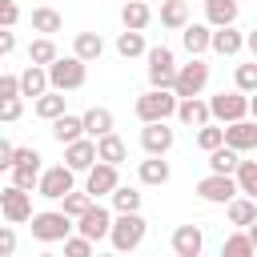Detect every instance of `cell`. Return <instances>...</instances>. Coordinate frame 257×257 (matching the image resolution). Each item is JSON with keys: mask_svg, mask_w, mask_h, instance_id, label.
<instances>
[{"mask_svg": "<svg viewBox=\"0 0 257 257\" xmlns=\"http://www.w3.org/2000/svg\"><path fill=\"white\" fill-rule=\"evenodd\" d=\"M249 116L257 120V92H249Z\"/></svg>", "mask_w": 257, "mask_h": 257, "instance_id": "f5cc1de1", "label": "cell"}, {"mask_svg": "<svg viewBox=\"0 0 257 257\" xmlns=\"http://www.w3.org/2000/svg\"><path fill=\"white\" fill-rule=\"evenodd\" d=\"M0 217L12 221V225H28V217H32V193L20 189V185L0 189Z\"/></svg>", "mask_w": 257, "mask_h": 257, "instance_id": "8fae6325", "label": "cell"}, {"mask_svg": "<svg viewBox=\"0 0 257 257\" xmlns=\"http://www.w3.org/2000/svg\"><path fill=\"white\" fill-rule=\"evenodd\" d=\"M12 149H16V145L0 137V173H8V169H12Z\"/></svg>", "mask_w": 257, "mask_h": 257, "instance_id": "c3c4849f", "label": "cell"}, {"mask_svg": "<svg viewBox=\"0 0 257 257\" xmlns=\"http://www.w3.org/2000/svg\"><path fill=\"white\" fill-rule=\"evenodd\" d=\"M145 32H137V28H124V32H116V52L124 56V60H133V56H145Z\"/></svg>", "mask_w": 257, "mask_h": 257, "instance_id": "1f68e13d", "label": "cell"}, {"mask_svg": "<svg viewBox=\"0 0 257 257\" xmlns=\"http://www.w3.org/2000/svg\"><path fill=\"white\" fill-rule=\"evenodd\" d=\"M32 112L40 116V120H52V116H60V112H68V96L60 92V88H44L36 100H32Z\"/></svg>", "mask_w": 257, "mask_h": 257, "instance_id": "d6986e66", "label": "cell"}, {"mask_svg": "<svg viewBox=\"0 0 257 257\" xmlns=\"http://www.w3.org/2000/svg\"><path fill=\"white\" fill-rule=\"evenodd\" d=\"M72 52H76L84 64L100 60V56H104V40H100V32H76V36H72Z\"/></svg>", "mask_w": 257, "mask_h": 257, "instance_id": "83f0119b", "label": "cell"}, {"mask_svg": "<svg viewBox=\"0 0 257 257\" xmlns=\"http://www.w3.org/2000/svg\"><path fill=\"white\" fill-rule=\"evenodd\" d=\"M145 76H149V88H173V76H177L173 48H165V44L145 48Z\"/></svg>", "mask_w": 257, "mask_h": 257, "instance_id": "5b68a950", "label": "cell"}, {"mask_svg": "<svg viewBox=\"0 0 257 257\" xmlns=\"http://www.w3.org/2000/svg\"><path fill=\"white\" fill-rule=\"evenodd\" d=\"M68 189H76V173L68 165H52V169H40V181H36V193L44 201H60Z\"/></svg>", "mask_w": 257, "mask_h": 257, "instance_id": "30bf717a", "label": "cell"}, {"mask_svg": "<svg viewBox=\"0 0 257 257\" xmlns=\"http://www.w3.org/2000/svg\"><path fill=\"white\" fill-rule=\"evenodd\" d=\"M12 253H16V229L8 221V225H0V257H12Z\"/></svg>", "mask_w": 257, "mask_h": 257, "instance_id": "bcb514c9", "label": "cell"}, {"mask_svg": "<svg viewBox=\"0 0 257 257\" xmlns=\"http://www.w3.org/2000/svg\"><path fill=\"white\" fill-rule=\"evenodd\" d=\"M185 128H197V124H205V120H213L209 116V100H201V96H181L177 100V112H173Z\"/></svg>", "mask_w": 257, "mask_h": 257, "instance_id": "ac0fdd59", "label": "cell"}, {"mask_svg": "<svg viewBox=\"0 0 257 257\" xmlns=\"http://www.w3.org/2000/svg\"><path fill=\"white\" fill-rule=\"evenodd\" d=\"M197 197L209 201V205H225V201H233V197H237V181H233V173H209V177H201V181H197Z\"/></svg>", "mask_w": 257, "mask_h": 257, "instance_id": "7c38bea8", "label": "cell"}, {"mask_svg": "<svg viewBox=\"0 0 257 257\" xmlns=\"http://www.w3.org/2000/svg\"><path fill=\"white\" fill-rule=\"evenodd\" d=\"M84 80H88V64H84L76 52H68V56H56V60L48 64V88L72 92V88H80Z\"/></svg>", "mask_w": 257, "mask_h": 257, "instance_id": "3957f363", "label": "cell"}, {"mask_svg": "<svg viewBox=\"0 0 257 257\" xmlns=\"http://www.w3.org/2000/svg\"><path fill=\"white\" fill-rule=\"evenodd\" d=\"M217 145H225V124H217V120H205V124H197V149H217Z\"/></svg>", "mask_w": 257, "mask_h": 257, "instance_id": "74e56055", "label": "cell"}, {"mask_svg": "<svg viewBox=\"0 0 257 257\" xmlns=\"http://www.w3.org/2000/svg\"><path fill=\"white\" fill-rule=\"evenodd\" d=\"M76 137H84V124H80L76 112L52 116V141H56V145H68V141H76Z\"/></svg>", "mask_w": 257, "mask_h": 257, "instance_id": "f546056e", "label": "cell"}, {"mask_svg": "<svg viewBox=\"0 0 257 257\" xmlns=\"http://www.w3.org/2000/svg\"><path fill=\"white\" fill-rule=\"evenodd\" d=\"M72 225H76V233H84V237H88L92 245H100V241H108L112 209H108V205H100V201H92V205H88V209H84V213H80V217H76Z\"/></svg>", "mask_w": 257, "mask_h": 257, "instance_id": "9c48e42d", "label": "cell"}, {"mask_svg": "<svg viewBox=\"0 0 257 257\" xmlns=\"http://www.w3.org/2000/svg\"><path fill=\"white\" fill-rule=\"evenodd\" d=\"M161 24L181 32L189 24V0H161Z\"/></svg>", "mask_w": 257, "mask_h": 257, "instance_id": "4dcf8cb0", "label": "cell"}, {"mask_svg": "<svg viewBox=\"0 0 257 257\" xmlns=\"http://www.w3.org/2000/svg\"><path fill=\"white\" fill-rule=\"evenodd\" d=\"M96 161L124 165V161H128V145H124L116 133H104V137H96Z\"/></svg>", "mask_w": 257, "mask_h": 257, "instance_id": "cb8c5ba5", "label": "cell"}, {"mask_svg": "<svg viewBox=\"0 0 257 257\" xmlns=\"http://www.w3.org/2000/svg\"><path fill=\"white\" fill-rule=\"evenodd\" d=\"M0 96H20V76L0 72Z\"/></svg>", "mask_w": 257, "mask_h": 257, "instance_id": "7dc6e473", "label": "cell"}, {"mask_svg": "<svg viewBox=\"0 0 257 257\" xmlns=\"http://www.w3.org/2000/svg\"><path fill=\"white\" fill-rule=\"evenodd\" d=\"M8 173H12V185H20V189L36 193V181H40V165H12Z\"/></svg>", "mask_w": 257, "mask_h": 257, "instance_id": "60d3db41", "label": "cell"}, {"mask_svg": "<svg viewBox=\"0 0 257 257\" xmlns=\"http://www.w3.org/2000/svg\"><path fill=\"white\" fill-rule=\"evenodd\" d=\"M108 205H112V213H137L141 209V193L133 185H116L108 193Z\"/></svg>", "mask_w": 257, "mask_h": 257, "instance_id": "d6a6232c", "label": "cell"}, {"mask_svg": "<svg viewBox=\"0 0 257 257\" xmlns=\"http://www.w3.org/2000/svg\"><path fill=\"white\" fill-rule=\"evenodd\" d=\"M137 177H141V185H165V181L173 177V169H169V161H165V157L145 153V161L137 165Z\"/></svg>", "mask_w": 257, "mask_h": 257, "instance_id": "44dd1931", "label": "cell"}, {"mask_svg": "<svg viewBox=\"0 0 257 257\" xmlns=\"http://www.w3.org/2000/svg\"><path fill=\"white\" fill-rule=\"evenodd\" d=\"M205 4V24L221 28V24H237V0H201Z\"/></svg>", "mask_w": 257, "mask_h": 257, "instance_id": "d4e9b609", "label": "cell"}, {"mask_svg": "<svg viewBox=\"0 0 257 257\" xmlns=\"http://www.w3.org/2000/svg\"><path fill=\"white\" fill-rule=\"evenodd\" d=\"M56 56H60V52H56V40H52V36H36V40L28 44V60H32V64H44V68H48Z\"/></svg>", "mask_w": 257, "mask_h": 257, "instance_id": "8d00e7d4", "label": "cell"}, {"mask_svg": "<svg viewBox=\"0 0 257 257\" xmlns=\"http://www.w3.org/2000/svg\"><path fill=\"white\" fill-rule=\"evenodd\" d=\"M169 245H173L177 257H201V249H205V233H201V225H177L173 237H169Z\"/></svg>", "mask_w": 257, "mask_h": 257, "instance_id": "9a60e30c", "label": "cell"}, {"mask_svg": "<svg viewBox=\"0 0 257 257\" xmlns=\"http://www.w3.org/2000/svg\"><path fill=\"white\" fill-rule=\"evenodd\" d=\"M209 84V64L201 56H189V64H177V76H173V92L177 100L181 96H201Z\"/></svg>", "mask_w": 257, "mask_h": 257, "instance_id": "8992f818", "label": "cell"}, {"mask_svg": "<svg viewBox=\"0 0 257 257\" xmlns=\"http://www.w3.org/2000/svg\"><path fill=\"white\" fill-rule=\"evenodd\" d=\"M120 24L145 32V28L153 24V8H149V0H124V4H120Z\"/></svg>", "mask_w": 257, "mask_h": 257, "instance_id": "603a6c76", "label": "cell"}, {"mask_svg": "<svg viewBox=\"0 0 257 257\" xmlns=\"http://www.w3.org/2000/svg\"><path fill=\"white\" fill-rule=\"evenodd\" d=\"M28 221H32V225H28L32 237H36L40 245H56V241H64V237L76 229L72 217H68L64 209H40V213H32Z\"/></svg>", "mask_w": 257, "mask_h": 257, "instance_id": "7a4b0ae2", "label": "cell"}, {"mask_svg": "<svg viewBox=\"0 0 257 257\" xmlns=\"http://www.w3.org/2000/svg\"><path fill=\"white\" fill-rule=\"evenodd\" d=\"M245 48L257 56V28H249V32H245Z\"/></svg>", "mask_w": 257, "mask_h": 257, "instance_id": "f907efd6", "label": "cell"}, {"mask_svg": "<svg viewBox=\"0 0 257 257\" xmlns=\"http://www.w3.org/2000/svg\"><path fill=\"white\" fill-rule=\"evenodd\" d=\"M225 145L237 149V153H253V149H257V120H253V116L229 120V124H225Z\"/></svg>", "mask_w": 257, "mask_h": 257, "instance_id": "5bb4252c", "label": "cell"}, {"mask_svg": "<svg viewBox=\"0 0 257 257\" xmlns=\"http://www.w3.org/2000/svg\"><path fill=\"white\" fill-rule=\"evenodd\" d=\"M88 205H92V197H88L84 189H68V193L60 197V209H64V213H68L72 221H76V217H80V213H84Z\"/></svg>", "mask_w": 257, "mask_h": 257, "instance_id": "ab89813d", "label": "cell"}, {"mask_svg": "<svg viewBox=\"0 0 257 257\" xmlns=\"http://www.w3.org/2000/svg\"><path fill=\"white\" fill-rule=\"evenodd\" d=\"M173 141H177V133L169 128V120H145V128H141V149L145 153L165 157L173 149Z\"/></svg>", "mask_w": 257, "mask_h": 257, "instance_id": "4fadbf2b", "label": "cell"}, {"mask_svg": "<svg viewBox=\"0 0 257 257\" xmlns=\"http://www.w3.org/2000/svg\"><path fill=\"white\" fill-rule=\"evenodd\" d=\"M20 116H24V96H0V120L12 124Z\"/></svg>", "mask_w": 257, "mask_h": 257, "instance_id": "7bdbcfd3", "label": "cell"}, {"mask_svg": "<svg viewBox=\"0 0 257 257\" xmlns=\"http://www.w3.org/2000/svg\"><path fill=\"white\" fill-rule=\"evenodd\" d=\"M257 249H253V241H249V233L245 229H233L225 241H221V257H253Z\"/></svg>", "mask_w": 257, "mask_h": 257, "instance_id": "836d02e7", "label": "cell"}, {"mask_svg": "<svg viewBox=\"0 0 257 257\" xmlns=\"http://www.w3.org/2000/svg\"><path fill=\"white\" fill-rule=\"evenodd\" d=\"M209 48H213L217 56H237V52L245 48V32H237L233 24H221V28L209 32Z\"/></svg>", "mask_w": 257, "mask_h": 257, "instance_id": "e0dca14e", "label": "cell"}, {"mask_svg": "<svg viewBox=\"0 0 257 257\" xmlns=\"http://www.w3.org/2000/svg\"><path fill=\"white\" fill-rule=\"evenodd\" d=\"M225 217H229V225H233V229H245V225L257 217V201H253V197H245V193H237L233 201H225Z\"/></svg>", "mask_w": 257, "mask_h": 257, "instance_id": "7402d4cb", "label": "cell"}, {"mask_svg": "<svg viewBox=\"0 0 257 257\" xmlns=\"http://www.w3.org/2000/svg\"><path fill=\"white\" fill-rule=\"evenodd\" d=\"M233 88H241V92H257V56L233 68Z\"/></svg>", "mask_w": 257, "mask_h": 257, "instance_id": "f35d334b", "label": "cell"}, {"mask_svg": "<svg viewBox=\"0 0 257 257\" xmlns=\"http://www.w3.org/2000/svg\"><path fill=\"white\" fill-rule=\"evenodd\" d=\"M44 157H40V149H32V145H16L12 149V165H40ZM44 169V165H40Z\"/></svg>", "mask_w": 257, "mask_h": 257, "instance_id": "ee69618b", "label": "cell"}, {"mask_svg": "<svg viewBox=\"0 0 257 257\" xmlns=\"http://www.w3.org/2000/svg\"><path fill=\"white\" fill-rule=\"evenodd\" d=\"M44 88H48V68H44V64H32V60H28V68L20 72V96H32V100H36V96H40Z\"/></svg>", "mask_w": 257, "mask_h": 257, "instance_id": "f1b7e54d", "label": "cell"}, {"mask_svg": "<svg viewBox=\"0 0 257 257\" xmlns=\"http://www.w3.org/2000/svg\"><path fill=\"white\" fill-rule=\"evenodd\" d=\"M32 32H40V36H56L60 28H64V16L56 12V8H48V4H40V8H32Z\"/></svg>", "mask_w": 257, "mask_h": 257, "instance_id": "484cf974", "label": "cell"}, {"mask_svg": "<svg viewBox=\"0 0 257 257\" xmlns=\"http://www.w3.org/2000/svg\"><path fill=\"white\" fill-rule=\"evenodd\" d=\"M233 181H237V193H245V197L257 201V161H237Z\"/></svg>", "mask_w": 257, "mask_h": 257, "instance_id": "e575fe53", "label": "cell"}, {"mask_svg": "<svg viewBox=\"0 0 257 257\" xmlns=\"http://www.w3.org/2000/svg\"><path fill=\"white\" fill-rule=\"evenodd\" d=\"M237 161H241V153H237V149H229V145L209 149V173H233V169H237Z\"/></svg>", "mask_w": 257, "mask_h": 257, "instance_id": "d590c367", "label": "cell"}, {"mask_svg": "<svg viewBox=\"0 0 257 257\" xmlns=\"http://www.w3.org/2000/svg\"><path fill=\"white\" fill-rule=\"evenodd\" d=\"M209 116L217 120V124H229V120H241V116H249V92H241V88H221L217 96H209Z\"/></svg>", "mask_w": 257, "mask_h": 257, "instance_id": "52a82bcc", "label": "cell"}, {"mask_svg": "<svg viewBox=\"0 0 257 257\" xmlns=\"http://www.w3.org/2000/svg\"><path fill=\"white\" fill-rule=\"evenodd\" d=\"M245 233H249V241H253V249H257V217H253V221L245 225Z\"/></svg>", "mask_w": 257, "mask_h": 257, "instance_id": "816d5d0a", "label": "cell"}, {"mask_svg": "<svg viewBox=\"0 0 257 257\" xmlns=\"http://www.w3.org/2000/svg\"><path fill=\"white\" fill-rule=\"evenodd\" d=\"M145 233H149V225H145L141 209H137V213H112L108 245H112L116 253H133V249H141V245H145Z\"/></svg>", "mask_w": 257, "mask_h": 257, "instance_id": "6da1fadb", "label": "cell"}, {"mask_svg": "<svg viewBox=\"0 0 257 257\" xmlns=\"http://www.w3.org/2000/svg\"><path fill=\"white\" fill-rule=\"evenodd\" d=\"M60 245H64V253H68V257H88V253L96 249V245H92V241H88L84 233H76V229H72V233H68V237L60 241Z\"/></svg>", "mask_w": 257, "mask_h": 257, "instance_id": "b9f144b4", "label": "cell"}, {"mask_svg": "<svg viewBox=\"0 0 257 257\" xmlns=\"http://www.w3.org/2000/svg\"><path fill=\"white\" fill-rule=\"evenodd\" d=\"M92 161H96V141H92V137H76V141L64 145V165H68L72 173H84Z\"/></svg>", "mask_w": 257, "mask_h": 257, "instance_id": "2e32d148", "label": "cell"}, {"mask_svg": "<svg viewBox=\"0 0 257 257\" xmlns=\"http://www.w3.org/2000/svg\"><path fill=\"white\" fill-rule=\"evenodd\" d=\"M116 185H120V165H108V161H92V165L84 169V193H88L92 201L108 197Z\"/></svg>", "mask_w": 257, "mask_h": 257, "instance_id": "ba28073f", "label": "cell"}, {"mask_svg": "<svg viewBox=\"0 0 257 257\" xmlns=\"http://www.w3.org/2000/svg\"><path fill=\"white\" fill-rule=\"evenodd\" d=\"M209 32H213L209 24H193V20H189V24L181 28V44H185V52H189V56L209 52Z\"/></svg>", "mask_w": 257, "mask_h": 257, "instance_id": "4316f807", "label": "cell"}, {"mask_svg": "<svg viewBox=\"0 0 257 257\" xmlns=\"http://www.w3.org/2000/svg\"><path fill=\"white\" fill-rule=\"evenodd\" d=\"M12 48H16V32H12V28H0V60H4Z\"/></svg>", "mask_w": 257, "mask_h": 257, "instance_id": "681fc988", "label": "cell"}, {"mask_svg": "<svg viewBox=\"0 0 257 257\" xmlns=\"http://www.w3.org/2000/svg\"><path fill=\"white\" fill-rule=\"evenodd\" d=\"M80 124H84V137H104V133H112V112L104 108V104H92V108H84L80 112Z\"/></svg>", "mask_w": 257, "mask_h": 257, "instance_id": "ffe728a7", "label": "cell"}, {"mask_svg": "<svg viewBox=\"0 0 257 257\" xmlns=\"http://www.w3.org/2000/svg\"><path fill=\"white\" fill-rule=\"evenodd\" d=\"M133 112H137L141 124H145V120H169V116L177 112V92H173V88H145V92L137 96Z\"/></svg>", "mask_w": 257, "mask_h": 257, "instance_id": "277c9868", "label": "cell"}, {"mask_svg": "<svg viewBox=\"0 0 257 257\" xmlns=\"http://www.w3.org/2000/svg\"><path fill=\"white\" fill-rule=\"evenodd\" d=\"M20 24V4L16 0H0V28H16Z\"/></svg>", "mask_w": 257, "mask_h": 257, "instance_id": "f6af8a7d", "label": "cell"}]
</instances>
